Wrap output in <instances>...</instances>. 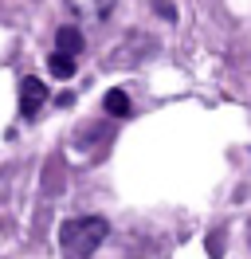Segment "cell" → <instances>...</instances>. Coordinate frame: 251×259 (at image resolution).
<instances>
[{
  "mask_svg": "<svg viewBox=\"0 0 251 259\" xmlns=\"http://www.w3.org/2000/svg\"><path fill=\"white\" fill-rule=\"evenodd\" d=\"M153 8H157V12H161L165 20H177V8H173L169 0H153Z\"/></svg>",
  "mask_w": 251,
  "mask_h": 259,
  "instance_id": "7",
  "label": "cell"
},
{
  "mask_svg": "<svg viewBox=\"0 0 251 259\" xmlns=\"http://www.w3.org/2000/svg\"><path fill=\"white\" fill-rule=\"evenodd\" d=\"M47 71H51L55 79H71V75H75V55H67V51H55V55L47 59Z\"/></svg>",
  "mask_w": 251,
  "mask_h": 259,
  "instance_id": "6",
  "label": "cell"
},
{
  "mask_svg": "<svg viewBox=\"0 0 251 259\" xmlns=\"http://www.w3.org/2000/svg\"><path fill=\"white\" fill-rule=\"evenodd\" d=\"M110 236V224L102 216H75L59 228V251L63 259H91Z\"/></svg>",
  "mask_w": 251,
  "mask_h": 259,
  "instance_id": "1",
  "label": "cell"
},
{
  "mask_svg": "<svg viewBox=\"0 0 251 259\" xmlns=\"http://www.w3.org/2000/svg\"><path fill=\"white\" fill-rule=\"evenodd\" d=\"M55 48H59V51H67V55H75V59H78V51L87 48V39H82V32H78L75 24H63L59 32H55Z\"/></svg>",
  "mask_w": 251,
  "mask_h": 259,
  "instance_id": "4",
  "label": "cell"
},
{
  "mask_svg": "<svg viewBox=\"0 0 251 259\" xmlns=\"http://www.w3.org/2000/svg\"><path fill=\"white\" fill-rule=\"evenodd\" d=\"M102 106H106V114H114V118H130V95L126 91H106V98H102Z\"/></svg>",
  "mask_w": 251,
  "mask_h": 259,
  "instance_id": "5",
  "label": "cell"
},
{
  "mask_svg": "<svg viewBox=\"0 0 251 259\" xmlns=\"http://www.w3.org/2000/svg\"><path fill=\"white\" fill-rule=\"evenodd\" d=\"M47 102V82L35 79V75H28V79H20V114L24 118H35V114L44 110Z\"/></svg>",
  "mask_w": 251,
  "mask_h": 259,
  "instance_id": "2",
  "label": "cell"
},
{
  "mask_svg": "<svg viewBox=\"0 0 251 259\" xmlns=\"http://www.w3.org/2000/svg\"><path fill=\"white\" fill-rule=\"evenodd\" d=\"M118 0H67V8L75 12L78 20H91V24H102V20L114 12Z\"/></svg>",
  "mask_w": 251,
  "mask_h": 259,
  "instance_id": "3",
  "label": "cell"
}]
</instances>
